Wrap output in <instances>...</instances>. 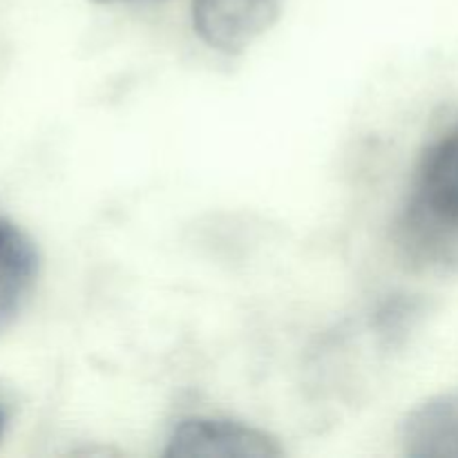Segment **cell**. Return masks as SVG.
Instances as JSON below:
<instances>
[{"mask_svg": "<svg viewBox=\"0 0 458 458\" xmlns=\"http://www.w3.org/2000/svg\"><path fill=\"white\" fill-rule=\"evenodd\" d=\"M401 443L411 458H458V394L414 407L401 428Z\"/></svg>", "mask_w": 458, "mask_h": 458, "instance_id": "5b68a950", "label": "cell"}, {"mask_svg": "<svg viewBox=\"0 0 458 458\" xmlns=\"http://www.w3.org/2000/svg\"><path fill=\"white\" fill-rule=\"evenodd\" d=\"M284 0H192V27L208 47L240 54L271 30Z\"/></svg>", "mask_w": 458, "mask_h": 458, "instance_id": "3957f363", "label": "cell"}, {"mask_svg": "<svg viewBox=\"0 0 458 458\" xmlns=\"http://www.w3.org/2000/svg\"><path fill=\"white\" fill-rule=\"evenodd\" d=\"M410 244L428 249L434 240L458 237V123L420 159L405 213Z\"/></svg>", "mask_w": 458, "mask_h": 458, "instance_id": "6da1fadb", "label": "cell"}, {"mask_svg": "<svg viewBox=\"0 0 458 458\" xmlns=\"http://www.w3.org/2000/svg\"><path fill=\"white\" fill-rule=\"evenodd\" d=\"M38 267L34 242L16 224L0 217V331L9 329L30 302Z\"/></svg>", "mask_w": 458, "mask_h": 458, "instance_id": "277c9868", "label": "cell"}, {"mask_svg": "<svg viewBox=\"0 0 458 458\" xmlns=\"http://www.w3.org/2000/svg\"><path fill=\"white\" fill-rule=\"evenodd\" d=\"M3 428H4V420H3V414H0V437H3Z\"/></svg>", "mask_w": 458, "mask_h": 458, "instance_id": "52a82bcc", "label": "cell"}, {"mask_svg": "<svg viewBox=\"0 0 458 458\" xmlns=\"http://www.w3.org/2000/svg\"><path fill=\"white\" fill-rule=\"evenodd\" d=\"M94 3H101V4H110V3H119V0H94Z\"/></svg>", "mask_w": 458, "mask_h": 458, "instance_id": "8992f818", "label": "cell"}, {"mask_svg": "<svg viewBox=\"0 0 458 458\" xmlns=\"http://www.w3.org/2000/svg\"><path fill=\"white\" fill-rule=\"evenodd\" d=\"M164 454L179 458H276L282 456V447L276 437L253 425L213 416H191L174 425Z\"/></svg>", "mask_w": 458, "mask_h": 458, "instance_id": "7a4b0ae2", "label": "cell"}]
</instances>
